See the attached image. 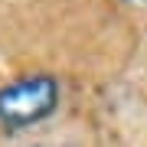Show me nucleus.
Returning <instances> with one entry per match:
<instances>
[{
  "instance_id": "1",
  "label": "nucleus",
  "mask_w": 147,
  "mask_h": 147,
  "mask_svg": "<svg viewBox=\"0 0 147 147\" xmlns=\"http://www.w3.org/2000/svg\"><path fill=\"white\" fill-rule=\"evenodd\" d=\"M59 105V82L53 75H26L0 88V124L30 127L49 118Z\"/></svg>"
}]
</instances>
